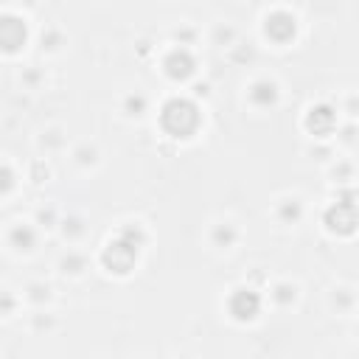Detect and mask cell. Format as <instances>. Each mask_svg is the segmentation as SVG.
Listing matches in <instances>:
<instances>
[{
    "mask_svg": "<svg viewBox=\"0 0 359 359\" xmlns=\"http://www.w3.org/2000/svg\"><path fill=\"white\" fill-rule=\"evenodd\" d=\"M163 123L165 129H171L174 135H188L196 126V109L188 101H171L163 109Z\"/></svg>",
    "mask_w": 359,
    "mask_h": 359,
    "instance_id": "obj_1",
    "label": "cell"
}]
</instances>
